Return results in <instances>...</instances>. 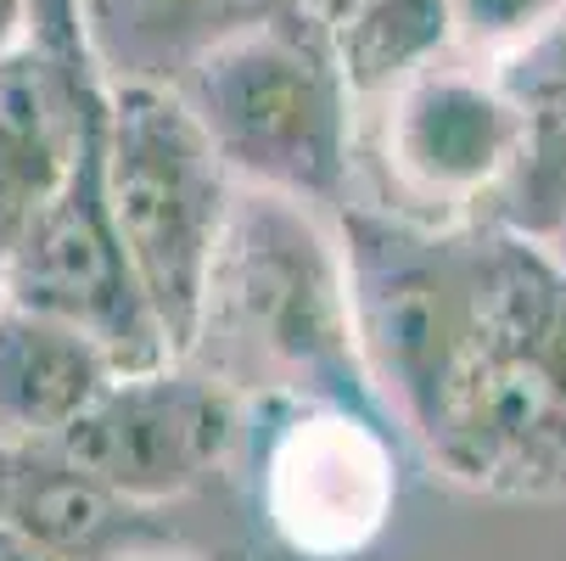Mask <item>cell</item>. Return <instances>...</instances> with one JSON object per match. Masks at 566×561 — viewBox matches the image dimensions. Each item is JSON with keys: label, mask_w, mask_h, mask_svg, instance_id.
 <instances>
[{"label": "cell", "mask_w": 566, "mask_h": 561, "mask_svg": "<svg viewBox=\"0 0 566 561\" xmlns=\"http://www.w3.org/2000/svg\"><path fill=\"white\" fill-rule=\"evenodd\" d=\"M180 365L230 393L376 405L343 236L319 225L303 197L248 180L235 186L202 292V320Z\"/></svg>", "instance_id": "1"}, {"label": "cell", "mask_w": 566, "mask_h": 561, "mask_svg": "<svg viewBox=\"0 0 566 561\" xmlns=\"http://www.w3.org/2000/svg\"><path fill=\"white\" fill-rule=\"evenodd\" d=\"M421 444L471 489H566V270L549 242L482 225L476 332Z\"/></svg>", "instance_id": "2"}, {"label": "cell", "mask_w": 566, "mask_h": 561, "mask_svg": "<svg viewBox=\"0 0 566 561\" xmlns=\"http://www.w3.org/2000/svg\"><path fill=\"white\" fill-rule=\"evenodd\" d=\"M102 186L164 343L175 360H186L202 320L213 248L235 202V175L180 91L107 85Z\"/></svg>", "instance_id": "3"}, {"label": "cell", "mask_w": 566, "mask_h": 561, "mask_svg": "<svg viewBox=\"0 0 566 561\" xmlns=\"http://www.w3.org/2000/svg\"><path fill=\"white\" fill-rule=\"evenodd\" d=\"M180 102L235 180L303 202L343 197L359 96L337 62L332 23L314 7L219 45L180 85Z\"/></svg>", "instance_id": "4"}, {"label": "cell", "mask_w": 566, "mask_h": 561, "mask_svg": "<svg viewBox=\"0 0 566 561\" xmlns=\"http://www.w3.org/2000/svg\"><path fill=\"white\" fill-rule=\"evenodd\" d=\"M0 298L78 326L118 360V371L175 365L164 326H157V314L140 292V276L124 253V236L107 208L102 124L91 129L67 186L34 214V225L18 236L12 259L0 264Z\"/></svg>", "instance_id": "5"}, {"label": "cell", "mask_w": 566, "mask_h": 561, "mask_svg": "<svg viewBox=\"0 0 566 561\" xmlns=\"http://www.w3.org/2000/svg\"><path fill=\"white\" fill-rule=\"evenodd\" d=\"M56 444L124 506H151L197 489L235 444L230 387L191 365L118 371L102 398Z\"/></svg>", "instance_id": "6"}, {"label": "cell", "mask_w": 566, "mask_h": 561, "mask_svg": "<svg viewBox=\"0 0 566 561\" xmlns=\"http://www.w3.org/2000/svg\"><path fill=\"white\" fill-rule=\"evenodd\" d=\"M398 506V460L365 405H297L264 455V517L286 550L343 561L381 539Z\"/></svg>", "instance_id": "7"}, {"label": "cell", "mask_w": 566, "mask_h": 561, "mask_svg": "<svg viewBox=\"0 0 566 561\" xmlns=\"http://www.w3.org/2000/svg\"><path fill=\"white\" fill-rule=\"evenodd\" d=\"M527 107L476 67H421L381 96L376 157L398 197L438 214H476L522 146Z\"/></svg>", "instance_id": "8"}, {"label": "cell", "mask_w": 566, "mask_h": 561, "mask_svg": "<svg viewBox=\"0 0 566 561\" xmlns=\"http://www.w3.org/2000/svg\"><path fill=\"white\" fill-rule=\"evenodd\" d=\"M102 113L107 85H78L40 45L0 62V264L34 214L67 186Z\"/></svg>", "instance_id": "9"}, {"label": "cell", "mask_w": 566, "mask_h": 561, "mask_svg": "<svg viewBox=\"0 0 566 561\" xmlns=\"http://www.w3.org/2000/svg\"><path fill=\"white\" fill-rule=\"evenodd\" d=\"M308 7L314 0H85V29L107 85L180 91L235 34Z\"/></svg>", "instance_id": "10"}, {"label": "cell", "mask_w": 566, "mask_h": 561, "mask_svg": "<svg viewBox=\"0 0 566 561\" xmlns=\"http://www.w3.org/2000/svg\"><path fill=\"white\" fill-rule=\"evenodd\" d=\"M118 360L67 320L0 298V438H56L85 416Z\"/></svg>", "instance_id": "11"}, {"label": "cell", "mask_w": 566, "mask_h": 561, "mask_svg": "<svg viewBox=\"0 0 566 561\" xmlns=\"http://www.w3.org/2000/svg\"><path fill=\"white\" fill-rule=\"evenodd\" d=\"M118 506L124 500L107 495L56 438H0V522L34 533L56 555L91 550Z\"/></svg>", "instance_id": "12"}, {"label": "cell", "mask_w": 566, "mask_h": 561, "mask_svg": "<svg viewBox=\"0 0 566 561\" xmlns=\"http://www.w3.org/2000/svg\"><path fill=\"white\" fill-rule=\"evenodd\" d=\"M332 45L359 102H381L454 45L443 0H359L332 18Z\"/></svg>", "instance_id": "13"}, {"label": "cell", "mask_w": 566, "mask_h": 561, "mask_svg": "<svg viewBox=\"0 0 566 561\" xmlns=\"http://www.w3.org/2000/svg\"><path fill=\"white\" fill-rule=\"evenodd\" d=\"M471 219L533 236V242H555L566 230V118L527 113L511 169L500 175V186L482 197Z\"/></svg>", "instance_id": "14"}, {"label": "cell", "mask_w": 566, "mask_h": 561, "mask_svg": "<svg viewBox=\"0 0 566 561\" xmlns=\"http://www.w3.org/2000/svg\"><path fill=\"white\" fill-rule=\"evenodd\" d=\"M443 7H449L454 51L494 67L527 40H538L566 12V0H443Z\"/></svg>", "instance_id": "15"}, {"label": "cell", "mask_w": 566, "mask_h": 561, "mask_svg": "<svg viewBox=\"0 0 566 561\" xmlns=\"http://www.w3.org/2000/svg\"><path fill=\"white\" fill-rule=\"evenodd\" d=\"M494 79L527 113L566 118V12L538 40H527L522 51H511L505 62H494Z\"/></svg>", "instance_id": "16"}, {"label": "cell", "mask_w": 566, "mask_h": 561, "mask_svg": "<svg viewBox=\"0 0 566 561\" xmlns=\"http://www.w3.org/2000/svg\"><path fill=\"white\" fill-rule=\"evenodd\" d=\"M29 45H40L78 85H107L96 56H91L85 0H29Z\"/></svg>", "instance_id": "17"}, {"label": "cell", "mask_w": 566, "mask_h": 561, "mask_svg": "<svg viewBox=\"0 0 566 561\" xmlns=\"http://www.w3.org/2000/svg\"><path fill=\"white\" fill-rule=\"evenodd\" d=\"M0 561H67V555H56L51 544H40L34 533H23L12 522H0Z\"/></svg>", "instance_id": "18"}, {"label": "cell", "mask_w": 566, "mask_h": 561, "mask_svg": "<svg viewBox=\"0 0 566 561\" xmlns=\"http://www.w3.org/2000/svg\"><path fill=\"white\" fill-rule=\"evenodd\" d=\"M29 45V0H0V62Z\"/></svg>", "instance_id": "19"}, {"label": "cell", "mask_w": 566, "mask_h": 561, "mask_svg": "<svg viewBox=\"0 0 566 561\" xmlns=\"http://www.w3.org/2000/svg\"><path fill=\"white\" fill-rule=\"evenodd\" d=\"M113 561H197V555H175V550H135V555H113Z\"/></svg>", "instance_id": "20"}, {"label": "cell", "mask_w": 566, "mask_h": 561, "mask_svg": "<svg viewBox=\"0 0 566 561\" xmlns=\"http://www.w3.org/2000/svg\"><path fill=\"white\" fill-rule=\"evenodd\" d=\"M348 7H359V0H314V12H319V18H326V23H332L337 12H348Z\"/></svg>", "instance_id": "21"}]
</instances>
